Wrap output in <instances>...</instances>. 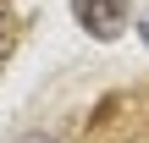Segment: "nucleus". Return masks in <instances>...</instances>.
Listing matches in <instances>:
<instances>
[{
    "label": "nucleus",
    "mask_w": 149,
    "mask_h": 143,
    "mask_svg": "<svg viewBox=\"0 0 149 143\" xmlns=\"http://www.w3.org/2000/svg\"><path fill=\"white\" fill-rule=\"evenodd\" d=\"M72 11L94 39H116L127 22V0H72Z\"/></svg>",
    "instance_id": "nucleus-1"
},
{
    "label": "nucleus",
    "mask_w": 149,
    "mask_h": 143,
    "mask_svg": "<svg viewBox=\"0 0 149 143\" xmlns=\"http://www.w3.org/2000/svg\"><path fill=\"white\" fill-rule=\"evenodd\" d=\"M138 33H144V44H149V17H144V22H138Z\"/></svg>",
    "instance_id": "nucleus-2"
},
{
    "label": "nucleus",
    "mask_w": 149,
    "mask_h": 143,
    "mask_svg": "<svg viewBox=\"0 0 149 143\" xmlns=\"http://www.w3.org/2000/svg\"><path fill=\"white\" fill-rule=\"evenodd\" d=\"M0 28H6V22H0Z\"/></svg>",
    "instance_id": "nucleus-3"
}]
</instances>
